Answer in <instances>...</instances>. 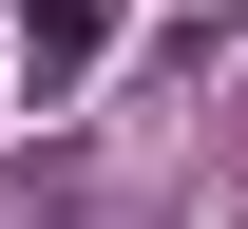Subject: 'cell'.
Wrapping results in <instances>:
<instances>
[{
  "mask_svg": "<svg viewBox=\"0 0 248 229\" xmlns=\"http://www.w3.org/2000/svg\"><path fill=\"white\" fill-rule=\"evenodd\" d=\"M95 38H115L95 0H19V58H38V96H58V76H95Z\"/></svg>",
  "mask_w": 248,
  "mask_h": 229,
  "instance_id": "obj_1",
  "label": "cell"
}]
</instances>
